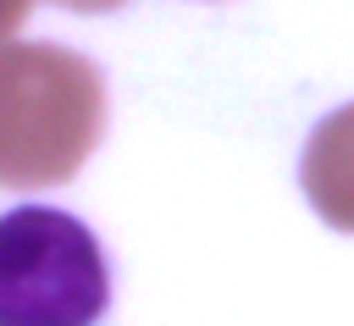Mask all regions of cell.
<instances>
[{
    "label": "cell",
    "mask_w": 354,
    "mask_h": 326,
    "mask_svg": "<svg viewBox=\"0 0 354 326\" xmlns=\"http://www.w3.org/2000/svg\"><path fill=\"white\" fill-rule=\"evenodd\" d=\"M111 271L94 232L50 204H17L0 221V315L28 320H100Z\"/></svg>",
    "instance_id": "obj_2"
},
{
    "label": "cell",
    "mask_w": 354,
    "mask_h": 326,
    "mask_svg": "<svg viewBox=\"0 0 354 326\" xmlns=\"http://www.w3.org/2000/svg\"><path fill=\"white\" fill-rule=\"evenodd\" d=\"M299 188L332 232H354V105H337L310 127L299 155Z\"/></svg>",
    "instance_id": "obj_3"
},
{
    "label": "cell",
    "mask_w": 354,
    "mask_h": 326,
    "mask_svg": "<svg viewBox=\"0 0 354 326\" xmlns=\"http://www.w3.org/2000/svg\"><path fill=\"white\" fill-rule=\"evenodd\" d=\"M55 6H66V11H83V17H94V11H116V6H127V0H55Z\"/></svg>",
    "instance_id": "obj_4"
},
{
    "label": "cell",
    "mask_w": 354,
    "mask_h": 326,
    "mask_svg": "<svg viewBox=\"0 0 354 326\" xmlns=\"http://www.w3.org/2000/svg\"><path fill=\"white\" fill-rule=\"evenodd\" d=\"M22 17H28V11H22V0H17V6H11V11H6V22H11V28H17V22H22Z\"/></svg>",
    "instance_id": "obj_5"
},
{
    "label": "cell",
    "mask_w": 354,
    "mask_h": 326,
    "mask_svg": "<svg viewBox=\"0 0 354 326\" xmlns=\"http://www.w3.org/2000/svg\"><path fill=\"white\" fill-rule=\"evenodd\" d=\"M105 133V77L66 44H11L0 99V182L55 188Z\"/></svg>",
    "instance_id": "obj_1"
}]
</instances>
